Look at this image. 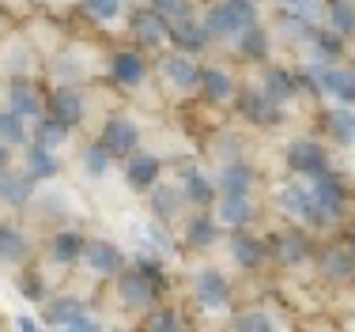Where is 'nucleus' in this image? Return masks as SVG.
Here are the masks:
<instances>
[{"instance_id":"obj_49","label":"nucleus","mask_w":355,"mask_h":332,"mask_svg":"<svg viewBox=\"0 0 355 332\" xmlns=\"http://www.w3.org/2000/svg\"><path fill=\"white\" fill-rule=\"evenodd\" d=\"M53 332H103V321H98V313H87L80 325H72V329H53Z\"/></svg>"},{"instance_id":"obj_18","label":"nucleus","mask_w":355,"mask_h":332,"mask_svg":"<svg viewBox=\"0 0 355 332\" xmlns=\"http://www.w3.org/2000/svg\"><path fill=\"white\" fill-rule=\"evenodd\" d=\"M35 193H38V182L27 174V170H4L0 174V204L4 208H12V211H27L31 208V200H35Z\"/></svg>"},{"instance_id":"obj_38","label":"nucleus","mask_w":355,"mask_h":332,"mask_svg":"<svg viewBox=\"0 0 355 332\" xmlns=\"http://www.w3.org/2000/svg\"><path fill=\"white\" fill-rule=\"evenodd\" d=\"M0 143H8V148H27L31 143V121L27 117H19L15 110H0Z\"/></svg>"},{"instance_id":"obj_33","label":"nucleus","mask_w":355,"mask_h":332,"mask_svg":"<svg viewBox=\"0 0 355 332\" xmlns=\"http://www.w3.org/2000/svg\"><path fill=\"white\" fill-rule=\"evenodd\" d=\"M325 30L336 38H355V0H325Z\"/></svg>"},{"instance_id":"obj_22","label":"nucleus","mask_w":355,"mask_h":332,"mask_svg":"<svg viewBox=\"0 0 355 332\" xmlns=\"http://www.w3.org/2000/svg\"><path fill=\"white\" fill-rule=\"evenodd\" d=\"M212 216L223 231H250V223L257 219L253 197H219L212 204Z\"/></svg>"},{"instance_id":"obj_20","label":"nucleus","mask_w":355,"mask_h":332,"mask_svg":"<svg viewBox=\"0 0 355 332\" xmlns=\"http://www.w3.org/2000/svg\"><path fill=\"white\" fill-rule=\"evenodd\" d=\"M287 166L299 177H318L329 170V151L321 148L318 140H295L291 148H287Z\"/></svg>"},{"instance_id":"obj_9","label":"nucleus","mask_w":355,"mask_h":332,"mask_svg":"<svg viewBox=\"0 0 355 332\" xmlns=\"http://www.w3.org/2000/svg\"><path fill=\"white\" fill-rule=\"evenodd\" d=\"M98 140H103V148L117 159V163H125L129 155H137V151H140V125L132 121V117H125V114H114L103 125Z\"/></svg>"},{"instance_id":"obj_21","label":"nucleus","mask_w":355,"mask_h":332,"mask_svg":"<svg viewBox=\"0 0 355 332\" xmlns=\"http://www.w3.org/2000/svg\"><path fill=\"white\" fill-rule=\"evenodd\" d=\"M253 182H257V174L246 159H227L216 174V193L219 197H250Z\"/></svg>"},{"instance_id":"obj_12","label":"nucleus","mask_w":355,"mask_h":332,"mask_svg":"<svg viewBox=\"0 0 355 332\" xmlns=\"http://www.w3.org/2000/svg\"><path fill=\"white\" fill-rule=\"evenodd\" d=\"M35 261V242L15 219H0V268H15Z\"/></svg>"},{"instance_id":"obj_50","label":"nucleus","mask_w":355,"mask_h":332,"mask_svg":"<svg viewBox=\"0 0 355 332\" xmlns=\"http://www.w3.org/2000/svg\"><path fill=\"white\" fill-rule=\"evenodd\" d=\"M15 332H42V317H31V313H15Z\"/></svg>"},{"instance_id":"obj_14","label":"nucleus","mask_w":355,"mask_h":332,"mask_svg":"<svg viewBox=\"0 0 355 332\" xmlns=\"http://www.w3.org/2000/svg\"><path fill=\"white\" fill-rule=\"evenodd\" d=\"M46 117H53L57 125H64V129H80L83 117H87V98H83L80 87H57L53 95L46 102Z\"/></svg>"},{"instance_id":"obj_53","label":"nucleus","mask_w":355,"mask_h":332,"mask_svg":"<svg viewBox=\"0 0 355 332\" xmlns=\"http://www.w3.org/2000/svg\"><path fill=\"white\" fill-rule=\"evenodd\" d=\"M31 4H38V8H49V4H57V0H31Z\"/></svg>"},{"instance_id":"obj_10","label":"nucleus","mask_w":355,"mask_h":332,"mask_svg":"<svg viewBox=\"0 0 355 332\" xmlns=\"http://www.w3.org/2000/svg\"><path fill=\"white\" fill-rule=\"evenodd\" d=\"M310 193H314V208H318V227H329L333 219H340L344 211V182L333 174V170H325V174L310 177Z\"/></svg>"},{"instance_id":"obj_35","label":"nucleus","mask_w":355,"mask_h":332,"mask_svg":"<svg viewBox=\"0 0 355 332\" xmlns=\"http://www.w3.org/2000/svg\"><path fill=\"white\" fill-rule=\"evenodd\" d=\"M144 4H148L171 30H178V27H185V23L197 19V12H193V0H144Z\"/></svg>"},{"instance_id":"obj_41","label":"nucleus","mask_w":355,"mask_h":332,"mask_svg":"<svg viewBox=\"0 0 355 332\" xmlns=\"http://www.w3.org/2000/svg\"><path fill=\"white\" fill-rule=\"evenodd\" d=\"M117 159L110 155V151L103 148V140H91V143H83V151H80V166H83V174L87 177H106L110 170H114Z\"/></svg>"},{"instance_id":"obj_46","label":"nucleus","mask_w":355,"mask_h":332,"mask_svg":"<svg viewBox=\"0 0 355 332\" xmlns=\"http://www.w3.org/2000/svg\"><path fill=\"white\" fill-rule=\"evenodd\" d=\"M310 46H314L318 64H336V61H340V53H344V38H336L333 30H314Z\"/></svg>"},{"instance_id":"obj_16","label":"nucleus","mask_w":355,"mask_h":332,"mask_svg":"<svg viewBox=\"0 0 355 332\" xmlns=\"http://www.w3.org/2000/svg\"><path fill=\"white\" fill-rule=\"evenodd\" d=\"M159 76L166 80V87L178 91V95H193L197 91V83H200V68L197 61H193L189 53H166L163 61H159Z\"/></svg>"},{"instance_id":"obj_23","label":"nucleus","mask_w":355,"mask_h":332,"mask_svg":"<svg viewBox=\"0 0 355 332\" xmlns=\"http://www.w3.org/2000/svg\"><path fill=\"white\" fill-rule=\"evenodd\" d=\"M144 197H148V211H151V219H155V223L174 227L178 219H182L185 200H182V189H178V185L159 182L155 189H151V193H144Z\"/></svg>"},{"instance_id":"obj_1","label":"nucleus","mask_w":355,"mask_h":332,"mask_svg":"<svg viewBox=\"0 0 355 332\" xmlns=\"http://www.w3.org/2000/svg\"><path fill=\"white\" fill-rule=\"evenodd\" d=\"M110 287H114V302L121 306L125 313H132V317H144V313H151L159 302H163V287L155 283V279H148L144 272L132 265H125L121 272H117L114 279H110Z\"/></svg>"},{"instance_id":"obj_51","label":"nucleus","mask_w":355,"mask_h":332,"mask_svg":"<svg viewBox=\"0 0 355 332\" xmlns=\"http://www.w3.org/2000/svg\"><path fill=\"white\" fill-rule=\"evenodd\" d=\"M12 155H15V151L8 148V143H0V174H4V170H12Z\"/></svg>"},{"instance_id":"obj_7","label":"nucleus","mask_w":355,"mask_h":332,"mask_svg":"<svg viewBox=\"0 0 355 332\" xmlns=\"http://www.w3.org/2000/svg\"><path fill=\"white\" fill-rule=\"evenodd\" d=\"M83 245H87V234L76 231V227H57L49 231L46 238V265L49 268H80V257H83Z\"/></svg>"},{"instance_id":"obj_36","label":"nucleus","mask_w":355,"mask_h":332,"mask_svg":"<svg viewBox=\"0 0 355 332\" xmlns=\"http://www.w3.org/2000/svg\"><path fill=\"white\" fill-rule=\"evenodd\" d=\"M234 53L242 57V61H265L268 57V30L261 27H250V30H242V34H234Z\"/></svg>"},{"instance_id":"obj_37","label":"nucleus","mask_w":355,"mask_h":332,"mask_svg":"<svg viewBox=\"0 0 355 332\" xmlns=\"http://www.w3.org/2000/svg\"><path fill=\"white\" fill-rule=\"evenodd\" d=\"M325 129H329V136H333V143L352 148L355 143V110L352 106H333L325 114Z\"/></svg>"},{"instance_id":"obj_15","label":"nucleus","mask_w":355,"mask_h":332,"mask_svg":"<svg viewBox=\"0 0 355 332\" xmlns=\"http://www.w3.org/2000/svg\"><path fill=\"white\" fill-rule=\"evenodd\" d=\"M121 174H125V185L132 193H151L159 182H163V159L151 155V151H137L121 163Z\"/></svg>"},{"instance_id":"obj_54","label":"nucleus","mask_w":355,"mask_h":332,"mask_svg":"<svg viewBox=\"0 0 355 332\" xmlns=\"http://www.w3.org/2000/svg\"><path fill=\"white\" fill-rule=\"evenodd\" d=\"M106 332H140V329H106Z\"/></svg>"},{"instance_id":"obj_28","label":"nucleus","mask_w":355,"mask_h":332,"mask_svg":"<svg viewBox=\"0 0 355 332\" xmlns=\"http://www.w3.org/2000/svg\"><path fill=\"white\" fill-rule=\"evenodd\" d=\"M197 91L212 102V106H219V102H231L234 95H239V83H234V76L227 72V68H200Z\"/></svg>"},{"instance_id":"obj_48","label":"nucleus","mask_w":355,"mask_h":332,"mask_svg":"<svg viewBox=\"0 0 355 332\" xmlns=\"http://www.w3.org/2000/svg\"><path fill=\"white\" fill-rule=\"evenodd\" d=\"M287 15H295V19H302V23H314L325 15V0H299Z\"/></svg>"},{"instance_id":"obj_39","label":"nucleus","mask_w":355,"mask_h":332,"mask_svg":"<svg viewBox=\"0 0 355 332\" xmlns=\"http://www.w3.org/2000/svg\"><path fill=\"white\" fill-rule=\"evenodd\" d=\"M321 276L333 279V283L355 279V253L352 250H325L321 253Z\"/></svg>"},{"instance_id":"obj_40","label":"nucleus","mask_w":355,"mask_h":332,"mask_svg":"<svg viewBox=\"0 0 355 332\" xmlns=\"http://www.w3.org/2000/svg\"><path fill=\"white\" fill-rule=\"evenodd\" d=\"M80 15H87L98 27H114L125 19V0H80Z\"/></svg>"},{"instance_id":"obj_27","label":"nucleus","mask_w":355,"mask_h":332,"mask_svg":"<svg viewBox=\"0 0 355 332\" xmlns=\"http://www.w3.org/2000/svg\"><path fill=\"white\" fill-rule=\"evenodd\" d=\"M239 114L246 117V121H253V125H261V129H268V125H276L280 121V106L276 102H268L261 91H253V87H246V91H239Z\"/></svg>"},{"instance_id":"obj_3","label":"nucleus","mask_w":355,"mask_h":332,"mask_svg":"<svg viewBox=\"0 0 355 332\" xmlns=\"http://www.w3.org/2000/svg\"><path fill=\"white\" fill-rule=\"evenodd\" d=\"M129 38H132V49H140V53H159V49L171 46V27H166L163 19H159L155 12H151L148 4L132 8L129 15Z\"/></svg>"},{"instance_id":"obj_19","label":"nucleus","mask_w":355,"mask_h":332,"mask_svg":"<svg viewBox=\"0 0 355 332\" xmlns=\"http://www.w3.org/2000/svg\"><path fill=\"white\" fill-rule=\"evenodd\" d=\"M219 231H223V227L216 223L212 211H193V216L182 223V245L193 250V253H208L219 242Z\"/></svg>"},{"instance_id":"obj_4","label":"nucleus","mask_w":355,"mask_h":332,"mask_svg":"<svg viewBox=\"0 0 355 332\" xmlns=\"http://www.w3.org/2000/svg\"><path fill=\"white\" fill-rule=\"evenodd\" d=\"M110 83L117 91H140L151 76V64H148V53L140 49H114L110 53V68H106Z\"/></svg>"},{"instance_id":"obj_26","label":"nucleus","mask_w":355,"mask_h":332,"mask_svg":"<svg viewBox=\"0 0 355 332\" xmlns=\"http://www.w3.org/2000/svg\"><path fill=\"white\" fill-rule=\"evenodd\" d=\"M23 170H27L35 182H53V177L61 174V151H49V148H42V143L31 140L27 148H23Z\"/></svg>"},{"instance_id":"obj_47","label":"nucleus","mask_w":355,"mask_h":332,"mask_svg":"<svg viewBox=\"0 0 355 332\" xmlns=\"http://www.w3.org/2000/svg\"><path fill=\"white\" fill-rule=\"evenodd\" d=\"M223 4L231 8L234 23H239V34L250 30V27H257V4H253V0H223Z\"/></svg>"},{"instance_id":"obj_30","label":"nucleus","mask_w":355,"mask_h":332,"mask_svg":"<svg viewBox=\"0 0 355 332\" xmlns=\"http://www.w3.org/2000/svg\"><path fill=\"white\" fill-rule=\"evenodd\" d=\"M321 95L352 106L355 102V72H348V68H340V64H325L321 68Z\"/></svg>"},{"instance_id":"obj_52","label":"nucleus","mask_w":355,"mask_h":332,"mask_svg":"<svg viewBox=\"0 0 355 332\" xmlns=\"http://www.w3.org/2000/svg\"><path fill=\"white\" fill-rule=\"evenodd\" d=\"M272 4H280V8H284V12H291V8H295V4H299V0H272Z\"/></svg>"},{"instance_id":"obj_5","label":"nucleus","mask_w":355,"mask_h":332,"mask_svg":"<svg viewBox=\"0 0 355 332\" xmlns=\"http://www.w3.org/2000/svg\"><path fill=\"white\" fill-rule=\"evenodd\" d=\"M178 189H182L185 208H193V211H212V204L219 200L216 177L205 174L197 163H182V166H178Z\"/></svg>"},{"instance_id":"obj_8","label":"nucleus","mask_w":355,"mask_h":332,"mask_svg":"<svg viewBox=\"0 0 355 332\" xmlns=\"http://www.w3.org/2000/svg\"><path fill=\"white\" fill-rule=\"evenodd\" d=\"M276 208L291 219L295 227H318V208H314V193L306 182H287L276 189Z\"/></svg>"},{"instance_id":"obj_31","label":"nucleus","mask_w":355,"mask_h":332,"mask_svg":"<svg viewBox=\"0 0 355 332\" xmlns=\"http://www.w3.org/2000/svg\"><path fill=\"white\" fill-rule=\"evenodd\" d=\"M140 332H193V329H189V321H185L182 310L159 302L151 313H144V317H140Z\"/></svg>"},{"instance_id":"obj_32","label":"nucleus","mask_w":355,"mask_h":332,"mask_svg":"<svg viewBox=\"0 0 355 332\" xmlns=\"http://www.w3.org/2000/svg\"><path fill=\"white\" fill-rule=\"evenodd\" d=\"M53 291H57V287L46 283V276H42V261H31V265L19 268V295H23L31 306H42Z\"/></svg>"},{"instance_id":"obj_13","label":"nucleus","mask_w":355,"mask_h":332,"mask_svg":"<svg viewBox=\"0 0 355 332\" xmlns=\"http://www.w3.org/2000/svg\"><path fill=\"white\" fill-rule=\"evenodd\" d=\"M8 110H15L19 117H27V121H38V117H46V102L49 95L38 87L35 76H23V80H8Z\"/></svg>"},{"instance_id":"obj_6","label":"nucleus","mask_w":355,"mask_h":332,"mask_svg":"<svg viewBox=\"0 0 355 332\" xmlns=\"http://www.w3.org/2000/svg\"><path fill=\"white\" fill-rule=\"evenodd\" d=\"M87 313H95V310H91V302L76 291H53L42 302V321H46L49 329H72V325H80Z\"/></svg>"},{"instance_id":"obj_17","label":"nucleus","mask_w":355,"mask_h":332,"mask_svg":"<svg viewBox=\"0 0 355 332\" xmlns=\"http://www.w3.org/2000/svg\"><path fill=\"white\" fill-rule=\"evenodd\" d=\"M268 257L280 261L284 268H299L302 261H310V238L302 227H284L280 234H272L268 242Z\"/></svg>"},{"instance_id":"obj_45","label":"nucleus","mask_w":355,"mask_h":332,"mask_svg":"<svg viewBox=\"0 0 355 332\" xmlns=\"http://www.w3.org/2000/svg\"><path fill=\"white\" fill-rule=\"evenodd\" d=\"M227 332H280L272 321V313L265 310H239L231 317V325H227Z\"/></svg>"},{"instance_id":"obj_2","label":"nucleus","mask_w":355,"mask_h":332,"mask_svg":"<svg viewBox=\"0 0 355 332\" xmlns=\"http://www.w3.org/2000/svg\"><path fill=\"white\" fill-rule=\"evenodd\" d=\"M129 265V253L114 242V238H91L87 234V245H83V257H80V268L95 279H114L117 272Z\"/></svg>"},{"instance_id":"obj_11","label":"nucleus","mask_w":355,"mask_h":332,"mask_svg":"<svg viewBox=\"0 0 355 332\" xmlns=\"http://www.w3.org/2000/svg\"><path fill=\"white\" fill-rule=\"evenodd\" d=\"M193 302L200 306V310L208 313H219L231 306V283H227V276L212 265H205L193 276Z\"/></svg>"},{"instance_id":"obj_34","label":"nucleus","mask_w":355,"mask_h":332,"mask_svg":"<svg viewBox=\"0 0 355 332\" xmlns=\"http://www.w3.org/2000/svg\"><path fill=\"white\" fill-rule=\"evenodd\" d=\"M171 46H178V53L197 57V53H205V49L212 46V38H208L205 23H200V19H193V23H185V27L171 30Z\"/></svg>"},{"instance_id":"obj_25","label":"nucleus","mask_w":355,"mask_h":332,"mask_svg":"<svg viewBox=\"0 0 355 332\" xmlns=\"http://www.w3.org/2000/svg\"><path fill=\"white\" fill-rule=\"evenodd\" d=\"M231 257L239 268H261L268 261V242L253 231H231Z\"/></svg>"},{"instance_id":"obj_42","label":"nucleus","mask_w":355,"mask_h":332,"mask_svg":"<svg viewBox=\"0 0 355 332\" xmlns=\"http://www.w3.org/2000/svg\"><path fill=\"white\" fill-rule=\"evenodd\" d=\"M205 30H208V38H234V34H239V23H234V15H231V8L223 4V0H216L212 8H208L205 12Z\"/></svg>"},{"instance_id":"obj_55","label":"nucleus","mask_w":355,"mask_h":332,"mask_svg":"<svg viewBox=\"0 0 355 332\" xmlns=\"http://www.w3.org/2000/svg\"><path fill=\"white\" fill-rule=\"evenodd\" d=\"M352 253H355V234H352Z\"/></svg>"},{"instance_id":"obj_24","label":"nucleus","mask_w":355,"mask_h":332,"mask_svg":"<svg viewBox=\"0 0 355 332\" xmlns=\"http://www.w3.org/2000/svg\"><path fill=\"white\" fill-rule=\"evenodd\" d=\"M69 193H57V189H46V193H35V200H31L27 211H35V216L42 219L46 227H72L69 223Z\"/></svg>"},{"instance_id":"obj_43","label":"nucleus","mask_w":355,"mask_h":332,"mask_svg":"<svg viewBox=\"0 0 355 332\" xmlns=\"http://www.w3.org/2000/svg\"><path fill=\"white\" fill-rule=\"evenodd\" d=\"M31 64H35L31 46H0V68H4L8 80H23V76H31Z\"/></svg>"},{"instance_id":"obj_29","label":"nucleus","mask_w":355,"mask_h":332,"mask_svg":"<svg viewBox=\"0 0 355 332\" xmlns=\"http://www.w3.org/2000/svg\"><path fill=\"white\" fill-rule=\"evenodd\" d=\"M257 91H261L268 102L284 106V102H291L295 95H299V80H295V72H287V68H265Z\"/></svg>"},{"instance_id":"obj_44","label":"nucleus","mask_w":355,"mask_h":332,"mask_svg":"<svg viewBox=\"0 0 355 332\" xmlns=\"http://www.w3.org/2000/svg\"><path fill=\"white\" fill-rule=\"evenodd\" d=\"M31 140L42 143V148H49V151H61L64 143H69V129H64V125H57L53 117H38L35 129H31Z\"/></svg>"}]
</instances>
